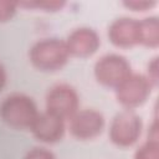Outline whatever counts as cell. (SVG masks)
I'll list each match as a JSON object with an SVG mask.
<instances>
[{
  "instance_id": "obj_1",
  "label": "cell",
  "mask_w": 159,
  "mask_h": 159,
  "mask_svg": "<svg viewBox=\"0 0 159 159\" xmlns=\"http://www.w3.org/2000/svg\"><path fill=\"white\" fill-rule=\"evenodd\" d=\"M2 120L16 129L30 128L39 116L35 102L26 94L14 93L7 96L0 104Z\"/></svg>"
},
{
  "instance_id": "obj_2",
  "label": "cell",
  "mask_w": 159,
  "mask_h": 159,
  "mask_svg": "<svg viewBox=\"0 0 159 159\" xmlns=\"http://www.w3.org/2000/svg\"><path fill=\"white\" fill-rule=\"evenodd\" d=\"M29 56L37 70L51 72L62 68L67 63L70 52L66 42L58 39H45L31 47Z\"/></svg>"
},
{
  "instance_id": "obj_3",
  "label": "cell",
  "mask_w": 159,
  "mask_h": 159,
  "mask_svg": "<svg viewBox=\"0 0 159 159\" xmlns=\"http://www.w3.org/2000/svg\"><path fill=\"white\" fill-rule=\"evenodd\" d=\"M130 75V65L120 55H104L94 65V76L97 81L106 87L117 88Z\"/></svg>"
},
{
  "instance_id": "obj_4",
  "label": "cell",
  "mask_w": 159,
  "mask_h": 159,
  "mask_svg": "<svg viewBox=\"0 0 159 159\" xmlns=\"http://www.w3.org/2000/svg\"><path fill=\"white\" fill-rule=\"evenodd\" d=\"M78 104L76 89L66 83L51 87L46 94V111L62 119H70L78 111Z\"/></svg>"
},
{
  "instance_id": "obj_5",
  "label": "cell",
  "mask_w": 159,
  "mask_h": 159,
  "mask_svg": "<svg viewBox=\"0 0 159 159\" xmlns=\"http://www.w3.org/2000/svg\"><path fill=\"white\" fill-rule=\"evenodd\" d=\"M142 132V120L132 109L118 113L111 124L109 138L118 147H130L134 144Z\"/></svg>"
},
{
  "instance_id": "obj_6",
  "label": "cell",
  "mask_w": 159,
  "mask_h": 159,
  "mask_svg": "<svg viewBox=\"0 0 159 159\" xmlns=\"http://www.w3.org/2000/svg\"><path fill=\"white\" fill-rule=\"evenodd\" d=\"M150 89L152 83L145 76L132 73L116 88V96L122 106L132 109L147 101L150 94Z\"/></svg>"
},
{
  "instance_id": "obj_7",
  "label": "cell",
  "mask_w": 159,
  "mask_h": 159,
  "mask_svg": "<svg viewBox=\"0 0 159 159\" xmlns=\"http://www.w3.org/2000/svg\"><path fill=\"white\" fill-rule=\"evenodd\" d=\"M104 127L103 116L94 109L77 111L70 118V132L81 140L93 139L101 134Z\"/></svg>"
},
{
  "instance_id": "obj_8",
  "label": "cell",
  "mask_w": 159,
  "mask_h": 159,
  "mask_svg": "<svg viewBox=\"0 0 159 159\" xmlns=\"http://www.w3.org/2000/svg\"><path fill=\"white\" fill-rule=\"evenodd\" d=\"M30 129L36 139L45 143H55L62 138L65 133V123L62 118L46 111L39 113Z\"/></svg>"
},
{
  "instance_id": "obj_9",
  "label": "cell",
  "mask_w": 159,
  "mask_h": 159,
  "mask_svg": "<svg viewBox=\"0 0 159 159\" xmlns=\"http://www.w3.org/2000/svg\"><path fill=\"white\" fill-rule=\"evenodd\" d=\"M101 45L97 32L88 27H80L73 30L66 41L70 55L76 57H88L93 55Z\"/></svg>"
},
{
  "instance_id": "obj_10",
  "label": "cell",
  "mask_w": 159,
  "mask_h": 159,
  "mask_svg": "<svg viewBox=\"0 0 159 159\" xmlns=\"http://www.w3.org/2000/svg\"><path fill=\"white\" fill-rule=\"evenodd\" d=\"M108 37L117 47H132L139 43V21L129 17L114 20L108 29Z\"/></svg>"
},
{
  "instance_id": "obj_11",
  "label": "cell",
  "mask_w": 159,
  "mask_h": 159,
  "mask_svg": "<svg viewBox=\"0 0 159 159\" xmlns=\"http://www.w3.org/2000/svg\"><path fill=\"white\" fill-rule=\"evenodd\" d=\"M139 43L147 47L159 45V21L157 17H147L139 21Z\"/></svg>"
},
{
  "instance_id": "obj_12",
  "label": "cell",
  "mask_w": 159,
  "mask_h": 159,
  "mask_svg": "<svg viewBox=\"0 0 159 159\" xmlns=\"http://www.w3.org/2000/svg\"><path fill=\"white\" fill-rule=\"evenodd\" d=\"M134 159H159L158 139L149 138L144 144H142L135 152Z\"/></svg>"
},
{
  "instance_id": "obj_13",
  "label": "cell",
  "mask_w": 159,
  "mask_h": 159,
  "mask_svg": "<svg viewBox=\"0 0 159 159\" xmlns=\"http://www.w3.org/2000/svg\"><path fill=\"white\" fill-rule=\"evenodd\" d=\"M17 2L10 1V0H0V22L9 21L15 11H16Z\"/></svg>"
},
{
  "instance_id": "obj_14",
  "label": "cell",
  "mask_w": 159,
  "mask_h": 159,
  "mask_svg": "<svg viewBox=\"0 0 159 159\" xmlns=\"http://www.w3.org/2000/svg\"><path fill=\"white\" fill-rule=\"evenodd\" d=\"M17 4L26 7H40L48 11L58 10L65 5L63 1H34V2H17Z\"/></svg>"
},
{
  "instance_id": "obj_15",
  "label": "cell",
  "mask_w": 159,
  "mask_h": 159,
  "mask_svg": "<svg viewBox=\"0 0 159 159\" xmlns=\"http://www.w3.org/2000/svg\"><path fill=\"white\" fill-rule=\"evenodd\" d=\"M124 6L132 9L133 11H145L150 7H153L157 2L155 1H148V0H130V1H124Z\"/></svg>"
},
{
  "instance_id": "obj_16",
  "label": "cell",
  "mask_w": 159,
  "mask_h": 159,
  "mask_svg": "<svg viewBox=\"0 0 159 159\" xmlns=\"http://www.w3.org/2000/svg\"><path fill=\"white\" fill-rule=\"evenodd\" d=\"M25 159H56L52 152L45 148H34L25 155Z\"/></svg>"
},
{
  "instance_id": "obj_17",
  "label": "cell",
  "mask_w": 159,
  "mask_h": 159,
  "mask_svg": "<svg viewBox=\"0 0 159 159\" xmlns=\"http://www.w3.org/2000/svg\"><path fill=\"white\" fill-rule=\"evenodd\" d=\"M152 86H155L158 83V58H153V61L148 65V77Z\"/></svg>"
},
{
  "instance_id": "obj_18",
  "label": "cell",
  "mask_w": 159,
  "mask_h": 159,
  "mask_svg": "<svg viewBox=\"0 0 159 159\" xmlns=\"http://www.w3.org/2000/svg\"><path fill=\"white\" fill-rule=\"evenodd\" d=\"M5 83H6V72L2 67V65L0 63V91L4 88Z\"/></svg>"
}]
</instances>
